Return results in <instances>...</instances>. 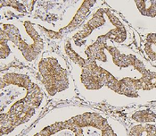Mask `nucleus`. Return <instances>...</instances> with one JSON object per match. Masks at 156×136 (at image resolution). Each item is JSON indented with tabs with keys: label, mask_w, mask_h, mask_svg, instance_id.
Masks as SVG:
<instances>
[{
	"label": "nucleus",
	"mask_w": 156,
	"mask_h": 136,
	"mask_svg": "<svg viewBox=\"0 0 156 136\" xmlns=\"http://www.w3.org/2000/svg\"><path fill=\"white\" fill-rule=\"evenodd\" d=\"M38 68L41 78L40 81L45 85L49 94L54 95L67 88V73L61 67L55 58L48 57L42 59L38 64Z\"/></svg>",
	"instance_id": "1"
},
{
	"label": "nucleus",
	"mask_w": 156,
	"mask_h": 136,
	"mask_svg": "<svg viewBox=\"0 0 156 136\" xmlns=\"http://www.w3.org/2000/svg\"><path fill=\"white\" fill-rule=\"evenodd\" d=\"M133 119L139 123H148L154 122L155 120V115L150 110H143L138 111L134 114Z\"/></svg>",
	"instance_id": "8"
},
{
	"label": "nucleus",
	"mask_w": 156,
	"mask_h": 136,
	"mask_svg": "<svg viewBox=\"0 0 156 136\" xmlns=\"http://www.w3.org/2000/svg\"><path fill=\"white\" fill-rule=\"evenodd\" d=\"M106 41L107 39L104 37L103 35L99 36L97 38L96 41L87 47V49L86 50L85 53L87 57V59L90 61H95L99 60V61H106V55L105 53L104 50H105L106 45Z\"/></svg>",
	"instance_id": "3"
},
{
	"label": "nucleus",
	"mask_w": 156,
	"mask_h": 136,
	"mask_svg": "<svg viewBox=\"0 0 156 136\" xmlns=\"http://www.w3.org/2000/svg\"><path fill=\"white\" fill-rule=\"evenodd\" d=\"M12 6L13 8H16L18 11H20V12H26V9H25V7H24L21 4V3H19L18 1H6V2H5V1H1V3H0V6L2 7V6Z\"/></svg>",
	"instance_id": "9"
},
{
	"label": "nucleus",
	"mask_w": 156,
	"mask_h": 136,
	"mask_svg": "<svg viewBox=\"0 0 156 136\" xmlns=\"http://www.w3.org/2000/svg\"><path fill=\"white\" fill-rule=\"evenodd\" d=\"M144 52L147 57L152 60L156 61V34L151 33L146 37V41L144 44Z\"/></svg>",
	"instance_id": "6"
},
{
	"label": "nucleus",
	"mask_w": 156,
	"mask_h": 136,
	"mask_svg": "<svg viewBox=\"0 0 156 136\" xmlns=\"http://www.w3.org/2000/svg\"><path fill=\"white\" fill-rule=\"evenodd\" d=\"M140 13L145 16H156V1H136Z\"/></svg>",
	"instance_id": "5"
},
{
	"label": "nucleus",
	"mask_w": 156,
	"mask_h": 136,
	"mask_svg": "<svg viewBox=\"0 0 156 136\" xmlns=\"http://www.w3.org/2000/svg\"><path fill=\"white\" fill-rule=\"evenodd\" d=\"M95 3H96V1H91V0L83 2L81 6L80 7L79 11L77 12V13L75 14V16L73 17L72 22L67 25L66 27L62 28L60 31H58L61 34V36L62 37V33H66V32L72 31L75 30L77 27H79L80 25L81 24V23L83 22L85 17L87 16V13H88L89 9L94 6Z\"/></svg>",
	"instance_id": "4"
},
{
	"label": "nucleus",
	"mask_w": 156,
	"mask_h": 136,
	"mask_svg": "<svg viewBox=\"0 0 156 136\" xmlns=\"http://www.w3.org/2000/svg\"><path fill=\"white\" fill-rule=\"evenodd\" d=\"M105 13V10L103 8H100L96 11V13L93 16V18L85 25L80 31H79L74 36V39H75L76 43H78V41H80V40L85 39L86 38H87L91 34V32L94 30H96V28H99L102 25L105 24V19L104 17Z\"/></svg>",
	"instance_id": "2"
},
{
	"label": "nucleus",
	"mask_w": 156,
	"mask_h": 136,
	"mask_svg": "<svg viewBox=\"0 0 156 136\" xmlns=\"http://www.w3.org/2000/svg\"><path fill=\"white\" fill-rule=\"evenodd\" d=\"M129 136H156L154 125H137L134 126L129 132Z\"/></svg>",
	"instance_id": "7"
}]
</instances>
